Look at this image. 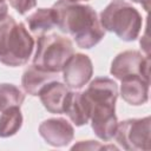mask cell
Listing matches in <instances>:
<instances>
[{
  "label": "cell",
  "mask_w": 151,
  "mask_h": 151,
  "mask_svg": "<svg viewBox=\"0 0 151 151\" xmlns=\"http://www.w3.org/2000/svg\"><path fill=\"white\" fill-rule=\"evenodd\" d=\"M101 150V149H117L114 145H104L97 140H79L72 146V150Z\"/></svg>",
  "instance_id": "cell-18"
},
{
  "label": "cell",
  "mask_w": 151,
  "mask_h": 151,
  "mask_svg": "<svg viewBox=\"0 0 151 151\" xmlns=\"http://www.w3.org/2000/svg\"><path fill=\"white\" fill-rule=\"evenodd\" d=\"M65 1H68V2H86L87 0H65Z\"/></svg>",
  "instance_id": "cell-22"
},
{
  "label": "cell",
  "mask_w": 151,
  "mask_h": 151,
  "mask_svg": "<svg viewBox=\"0 0 151 151\" xmlns=\"http://www.w3.org/2000/svg\"><path fill=\"white\" fill-rule=\"evenodd\" d=\"M24 100L25 93L18 86L8 83L0 84V112L12 106H21Z\"/></svg>",
  "instance_id": "cell-17"
},
{
  "label": "cell",
  "mask_w": 151,
  "mask_h": 151,
  "mask_svg": "<svg viewBox=\"0 0 151 151\" xmlns=\"http://www.w3.org/2000/svg\"><path fill=\"white\" fill-rule=\"evenodd\" d=\"M41 138L51 146L63 147L68 145L74 137L73 125L65 118H48L40 123L38 127Z\"/></svg>",
  "instance_id": "cell-9"
},
{
  "label": "cell",
  "mask_w": 151,
  "mask_h": 151,
  "mask_svg": "<svg viewBox=\"0 0 151 151\" xmlns=\"http://www.w3.org/2000/svg\"><path fill=\"white\" fill-rule=\"evenodd\" d=\"M63 79L71 90H80L93 76V65L88 55L73 53L63 68Z\"/></svg>",
  "instance_id": "cell-8"
},
{
  "label": "cell",
  "mask_w": 151,
  "mask_h": 151,
  "mask_svg": "<svg viewBox=\"0 0 151 151\" xmlns=\"http://www.w3.org/2000/svg\"><path fill=\"white\" fill-rule=\"evenodd\" d=\"M71 93V88L66 84L58 81L57 79L46 84L39 92V98L42 106L51 113L63 114L65 106Z\"/></svg>",
  "instance_id": "cell-10"
},
{
  "label": "cell",
  "mask_w": 151,
  "mask_h": 151,
  "mask_svg": "<svg viewBox=\"0 0 151 151\" xmlns=\"http://www.w3.org/2000/svg\"><path fill=\"white\" fill-rule=\"evenodd\" d=\"M130 1L142 5L143 8L145 9V12H149V9H150V1H151V0H130Z\"/></svg>",
  "instance_id": "cell-21"
},
{
  "label": "cell",
  "mask_w": 151,
  "mask_h": 151,
  "mask_svg": "<svg viewBox=\"0 0 151 151\" xmlns=\"http://www.w3.org/2000/svg\"><path fill=\"white\" fill-rule=\"evenodd\" d=\"M0 2H5V0H0Z\"/></svg>",
  "instance_id": "cell-23"
},
{
  "label": "cell",
  "mask_w": 151,
  "mask_h": 151,
  "mask_svg": "<svg viewBox=\"0 0 151 151\" xmlns=\"http://www.w3.org/2000/svg\"><path fill=\"white\" fill-rule=\"evenodd\" d=\"M9 5L19 14L24 15L37 6V0H9Z\"/></svg>",
  "instance_id": "cell-19"
},
{
  "label": "cell",
  "mask_w": 151,
  "mask_h": 151,
  "mask_svg": "<svg viewBox=\"0 0 151 151\" xmlns=\"http://www.w3.org/2000/svg\"><path fill=\"white\" fill-rule=\"evenodd\" d=\"M52 9L57 27L61 32L70 34L78 47L90 50L105 37V29L92 6L83 2L58 0Z\"/></svg>",
  "instance_id": "cell-1"
},
{
  "label": "cell",
  "mask_w": 151,
  "mask_h": 151,
  "mask_svg": "<svg viewBox=\"0 0 151 151\" xmlns=\"http://www.w3.org/2000/svg\"><path fill=\"white\" fill-rule=\"evenodd\" d=\"M64 113L76 126H83L90 122L91 105L84 91H71Z\"/></svg>",
  "instance_id": "cell-13"
},
{
  "label": "cell",
  "mask_w": 151,
  "mask_h": 151,
  "mask_svg": "<svg viewBox=\"0 0 151 151\" xmlns=\"http://www.w3.org/2000/svg\"><path fill=\"white\" fill-rule=\"evenodd\" d=\"M34 39L22 22L12 15L0 21V63L9 67L25 65L32 57Z\"/></svg>",
  "instance_id": "cell-2"
},
{
  "label": "cell",
  "mask_w": 151,
  "mask_h": 151,
  "mask_svg": "<svg viewBox=\"0 0 151 151\" xmlns=\"http://www.w3.org/2000/svg\"><path fill=\"white\" fill-rule=\"evenodd\" d=\"M26 24L28 26V31L38 37L46 34L47 32L57 27L52 7L35 9L26 18Z\"/></svg>",
  "instance_id": "cell-15"
},
{
  "label": "cell",
  "mask_w": 151,
  "mask_h": 151,
  "mask_svg": "<svg viewBox=\"0 0 151 151\" xmlns=\"http://www.w3.org/2000/svg\"><path fill=\"white\" fill-rule=\"evenodd\" d=\"M22 113L20 106H12L0 114V137L8 138L14 136L22 126Z\"/></svg>",
  "instance_id": "cell-16"
},
{
  "label": "cell",
  "mask_w": 151,
  "mask_h": 151,
  "mask_svg": "<svg viewBox=\"0 0 151 151\" xmlns=\"http://www.w3.org/2000/svg\"><path fill=\"white\" fill-rule=\"evenodd\" d=\"M151 118H131L118 123L114 137L117 143L129 151L150 150Z\"/></svg>",
  "instance_id": "cell-5"
},
{
  "label": "cell",
  "mask_w": 151,
  "mask_h": 151,
  "mask_svg": "<svg viewBox=\"0 0 151 151\" xmlns=\"http://www.w3.org/2000/svg\"><path fill=\"white\" fill-rule=\"evenodd\" d=\"M57 78V73L44 71L35 65H29L25 68L21 77V85L26 93L31 96H38L41 88L50 81Z\"/></svg>",
  "instance_id": "cell-14"
},
{
  "label": "cell",
  "mask_w": 151,
  "mask_h": 151,
  "mask_svg": "<svg viewBox=\"0 0 151 151\" xmlns=\"http://www.w3.org/2000/svg\"><path fill=\"white\" fill-rule=\"evenodd\" d=\"M73 53L74 47L71 39L57 33H46L38 37L32 64L44 71L59 73Z\"/></svg>",
  "instance_id": "cell-4"
},
{
  "label": "cell",
  "mask_w": 151,
  "mask_h": 151,
  "mask_svg": "<svg viewBox=\"0 0 151 151\" xmlns=\"http://www.w3.org/2000/svg\"><path fill=\"white\" fill-rule=\"evenodd\" d=\"M88 83L90 84L87 88L84 91L88 101L116 104L119 94V88L113 79L106 77H97Z\"/></svg>",
  "instance_id": "cell-11"
},
{
  "label": "cell",
  "mask_w": 151,
  "mask_h": 151,
  "mask_svg": "<svg viewBox=\"0 0 151 151\" xmlns=\"http://www.w3.org/2000/svg\"><path fill=\"white\" fill-rule=\"evenodd\" d=\"M149 80L140 77H132L122 80L119 92L127 104L132 106H140L149 100Z\"/></svg>",
  "instance_id": "cell-12"
},
{
  "label": "cell",
  "mask_w": 151,
  "mask_h": 151,
  "mask_svg": "<svg viewBox=\"0 0 151 151\" xmlns=\"http://www.w3.org/2000/svg\"><path fill=\"white\" fill-rule=\"evenodd\" d=\"M87 98V97H86ZM90 122L96 136L103 142H109L114 137L118 119L116 116V104L91 103Z\"/></svg>",
  "instance_id": "cell-7"
},
{
  "label": "cell",
  "mask_w": 151,
  "mask_h": 151,
  "mask_svg": "<svg viewBox=\"0 0 151 151\" xmlns=\"http://www.w3.org/2000/svg\"><path fill=\"white\" fill-rule=\"evenodd\" d=\"M110 73L120 81L132 77L150 81V58L136 50L120 52L112 60Z\"/></svg>",
  "instance_id": "cell-6"
},
{
  "label": "cell",
  "mask_w": 151,
  "mask_h": 151,
  "mask_svg": "<svg viewBox=\"0 0 151 151\" xmlns=\"http://www.w3.org/2000/svg\"><path fill=\"white\" fill-rule=\"evenodd\" d=\"M99 21L105 32L114 33L123 41L136 40L143 25L138 9L125 0H112L100 12Z\"/></svg>",
  "instance_id": "cell-3"
},
{
  "label": "cell",
  "mask_w": 151,
  "mask_h": 151,
  "mask_svg": "<svg viewBox=\"0 0 151 151\" xmlns=\"http://www.w3.org/2000/svg\"><path fill=\"white\" fill-rule=\"evenodd\" d=\"M8 15V6L5 2H0V21Z\"/></svg>",
  "instance_id": "cell-20"
}]
</instances>
